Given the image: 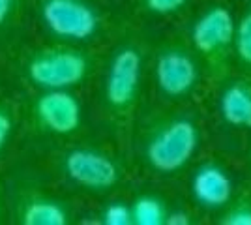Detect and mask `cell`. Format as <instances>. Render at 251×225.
Wrapping results in <instances>:
<instances>
[{
	"instance_id": "obj_1",
	"label": "cell",
	"mask_w": 251,
	"mask_h": 225,
	"mask_svg": "<svg viewBox=\"0 0 251 225\" xmlns=\"http://www.w3.org/2000/svg\"><path fill=\"white\" fill-rule=\"evenodd\" d=\"M141 53L131 45H124L115 53L107 70L103 86L105 107L120 128H127L133 117L141 85Z\"/></svg>"
},
{
	"instance_id": "obj_5",
	"label": "cell",
	"mask_w": 251,
	"mask_h": 225,
	"mask_svg": "<svg viewBox=\"0 0 251 225\" xmlns=\"http://www.w3.org/2000/svg\"><path fill=\"white\" fill-rule=\"evenodd\" d=\"M43 26L60 40L84 42L100 28V15L86 0H40Z\"/></svg>"
},
{
	"instance_id": "obj_3",
	"label": "cell",
	"mask_w": 251,
	"mask_h": 225,
	"mask_svg": "<svg viewBox=\"0 0 251 225\" xmlns=\"http://www.w3.org/2000/svg\"><path fill=\"white\" fill-rule=\"evenodd\" d=\"M199 145V129L188 118H175L159 126L147 143L148 165L157 173L171 175L186 167Z\"/></svg>"
},
{
	"instance_id": "obj_14",
	"label": "cell",
	"mask_w": 251,
	"mask_h": 225,
	"mask_svg": "<svg viewBox=\"0 0 251 225\" xmlns=\"http://www.w3.org/2000/svg\"><path fill=\"white\" fill-rule=\"evenodd\" d=\"M221 225H251V199H240L230 204L220 218Z\"/></svg>"
},
{
	"instance_id": "obj_15",
	"label": "cell",
	"mask_w": 251,
	"mask_h": 225,
	"mask_svg": "<svg viewBox=\"0 0 251 225\" xmlns=\"http://www.w3.org/2000/svg\"><path fill=\"white\" fill-rule=\"evenodd\" d=\"M103 225H133L131 222V206L120 201L107 204L101 212Z\"/></svg>"
},
{
	"instance_id": "obj_9",
	"label": "cell",
	"mask_w": 251,
	"mask_h": 225,
	"mask_svg": "<svg viewBox=\"0 0 251 225\" xmlns=\"http://www.w3.org/2000/svg\"><path fill=\"white\" fill-rule=\"evenodd\" d=\"M191 193L195 203L202 208L208 210L223 208L230 203L232 180L218 163H202L193 175Z\"/></svg>"
},
{
	"instance_id": "obj_11",
	"label": "cell",
	"mask_w": 251,
	"mask_h": 225,
	"mask_svg": "<svg viewBox=\"0 0 251 225\" xmlns=\"http://www.w3.org/2000/svg\"><path fill=\"white\" fill-rule=\"evenodd\" d=\"M220 109L229 126L251 129V86L246 83L229 85L221 94Z\"/></svg>"
},
{
	"instance_id": "obj_4",
	"label": "cell",
	"mask_w": 251,
	"mask_h": 225,
	"mask_svg": "<svg viewBox=\"0 0 251 225\" xmlns=\"http://www.w3.org/2000/svg\"><path fill=\"white\" fill-rule=\"evenodd\" d=\"M234 19L225 6H212L193 25L191 42L204 58L214 77H221L227 68L230 45L234 38Z\"/></svg>"
},
{
	"instance_id": "obj_7",
	"label": "cell",
	"mask_w": 251,
	"mask_h": 225,
	"mask_svg": "<svg viewBox=\"0 0 251 225\" xmlns=\"http://www.w3.org/2000/svg\"><path fill=\"white\" fill-rule=\"evenodd\" d=\"M34 117L38 126L52 135H72L81 126L83 109L68 88L43 90L34 103Z\"/></svg>"
},
{
	"instance_id": "obj_2",
	"label": "cell",
	"mask_w": 251,
	"mask_h": 225,
	"mask_svg": "<svg viewBox=\"0 0 251 225\" xmlns=\"http://www.w3.org/2000/svg\"><path fill=\"white\" fill-rule=\"evenodd\" d=\"M90 64L83 51L70 45H49L32 54L26 62V75L42 90L72 88L83 83Z\"/></svg>"
},
{
	"instance_id": "obj_6",
	"label": "cell",
	"mask_w": 251,
	"mask_h": 225,
	"mask_svg": "<svg viewBox=\"0 0 251 225\" xmlns=\"http://www.w3.org/2000/svg\"><path fill=\"white\" fill-rule=\"evenodd\" d=\"M62 167L72 182L90 192H107L120 180V169L116 161L101 150L88 147L66 152Z\"/></svg>"
},
{
	"instance_id": "obj_13",
	"label": "cell",
	"mask_w": 251,
	"mask_h": 225,
	"mask_svg": "<svg viewBox=\"0 0 251 225\" xmlns=\"http://www.w3.org/2000/svg\"><path fill=\"white\" fill-rule=\"evenodd\" d=\"M234 53L244 66L251 68V10L242 15V19L234 25Z\"/></svg>"
},
{
	"instance_id": "obj_10",
	"label": "cell",
	"mask_w": 251,
	"mask_h": 225,
	"mask_svg": "<svg viewBox=\"0 0 251 225\" xmlns=\"http://www.w3.org/2000/svg\"><path fill=\"white\" fill-rule=\"evenodd\" d=\"M17 218L21 225H66L70 222V214L60 201L36 192L23 197Z\"/></svg>"
},
{
	"instance_id": "obj_12",
	"label": "cell",
	"mask_w": 251,
	"mask_h": 225,
	"mask_svg": "<svg viewBox=\"0 0 251 225\" xmlns=\"http://www.w3.org/2000/svg\"><path fill=\"white\" fill-rule=\"evenodd\" d=\"M129 206L133 225H165L167 206L156 195H141Z\"/></svg>"
},
{
	"instance_id": "obj_18",
	"label": "cell",
	"mask_w": 251,
	"mask_h": 225,
	"mask_svg": "<svg viewBox=\"0 0 251 225\" xmlns=\"http://www.w3.org/2000/svg\"><path fill=\"white\" fill-rule=\"evenodd\" d=\"M19 4L21 0H0V26H4L13 17Z\"/></svg>"
},
{
	"instance_id": "obj_16",
	"label": "cell",
	"mask_w": 251,
	"mask_h": 225,
	"mask_svg": "<svg viewBox=\"0 0 251 225\" xmlns=\"http://www.w3.org/2000/svg\"><path fill=\"white\" fill-rule=\"evenodd\" d=\"M188 4V0H143L145 10L154 15H171L182 10Z\"/></svg>"
},
{
	"instance_id": "obj_19",
	"label": "cell",
	"mask_w": 251,
	"mask_h": 225,
	"mask_svg": "<svg viewBox=\"0 0 251 225\" xmlns=\"http://www.w3.org/2000/svg\"><path fill=\"white\" fill-rule=\"evenodd\" d=\"M189 224H191V218H189L188 212H184V210H173V212H167L165 225H189Z\"/></svg>"
},
{
	"instance_id": "obj_8",
	"label": "cell",
	"mask_w": 251,
	"mask_h": 225,
	"mask_svg": "<svg viewBox=\"0 0 251 225\" xmlns=\"http://www.w3.org/2000/svg\"><path fill=\"white\" fill-rule=\"evenodd\" d=\"M159 90L169 98H184L197 85L199 70L191 54L184 49L171 47L161 51L154 68Z\"/></svg>"
},
{
	"instance_id": "obj_17",
	"label": "cell",
	"mask_w": 251,
	"mask_h": 225,
	"mask_svg": "<svg viewBox=\"0 0 251 225\" xmlns=\"http://www.w3.org/2000/svg\"><path fill=\"white\" fill-rule=\"evenodd\" d=\"M15 129V117L13 111L8 105L0 103V152L4 150V147L8 145L11 133Z\"/></svg>"
}]
</instances>
